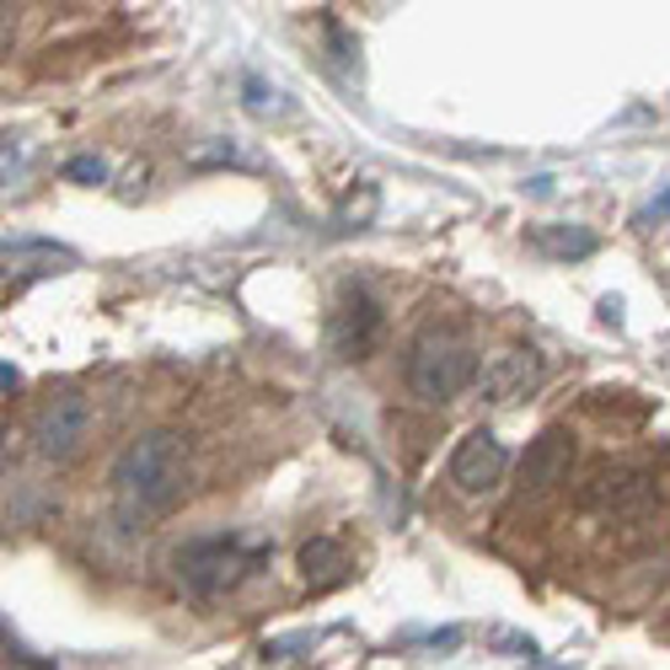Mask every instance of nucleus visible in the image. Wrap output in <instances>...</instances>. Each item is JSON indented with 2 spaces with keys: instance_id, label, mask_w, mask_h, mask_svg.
<instances>
[{
  "instance_id": "4",
  "label": "nucleus",
  "mask_w": 670,
  "mask_h": 670,
  "mask_svg": "<svg viewBox=\"0 0 670 670\" xmlns=\"http://www.w3.org/2000/svg\"><path fill=\"white\" fill-rule=\"evenodd\" d=\"M92 434V402L81 392H54L32 413V451L43 461H70Z\"/></svg>"
},
{
  "instance_id": "11",
  "label": "nucleus",
  "mask_w": 670,
  "mask_h": 670,
  "mask_svg": "<svg viewBox=\"0 0 670 670\" xmlns=\"http://www.w3.org/2000/svg\"><path fill=\"white\" fill-rule=\"evenodd\" d=\"M531 242L542 247L548 258H590V252H596V237H590L584 226H542Z\"/></svg>"
},
{
  "instance_id": "15",
  "label": "nucleus",
  "mask_w": 670,
  "mask_h": 670,
  "mask_svg": "<svg viewBox=\"0 0 670 670\" xmlns=\"http://www.w3.org/2000/svg\"><path fill=\"white\" fill-rule=\"evenodd\" d=\"M0 387H6V392H17V387H22V376H17L11 366H0Z\"/></svg>"
},
{
  "instance_id": "14",
  "label": "nucleus",
  "mask_w": 670,
  "mask_h": 670,
  "mask_svg": "<svg viewBox=\"0 0 670 670\" xmlns=\"http://www.w3.org/2000/svg\"><path fill=\"white\" fill-rule=\"evenodd\" d=\"M247 108H252V113H274V108H284V102H274L279 92H263V81H247Z\"/></svg>"
},
{
  "instance_id": "3",
  "label": "nucleus",
  "mask_w": 670,
  "mask_h": 670,
  "mask_svg": "<svg viewBox=\"0 0 670 670\" xmlns=\"http://www.w3.org/2000/svg\"><path fill=\"white\" fill-rule=\"evenodd\" d=\"M252 563H258V552L242 548L237 537H199V542L178 548V558H172L178 584L188 596H199V601H214V596L237 590L252 574Z\"/></svg>"
},
{
  "instance_id": "6",
  "label": "nucleus",
  "mask_w": 670,
  "mask_h": 670,
  "mask_svg": "<svg viewBox=\"0 0 670 670\" xmlns=\"http://www.w3.org/2000/svg\"><path fill=\"white\" fill-rule=\"evenodd\" d=\"M504 472H510V451H504V440L493 429H472L457 446V457H451V483L461 493H493L504 483Z\"/></svg>"
},
{
  "instance_id": "13",
  "label": "nucleus",
  "mask_w": 670,
  "mask_h": 670,
  "mask_svg": "<svg viewBox=\"0 0 670 670\" xmlns=\"http://www.w3.org/2000/svg\"><path fill=\"white\" fill-rule=\"evenodd\" d=\"M488 643H493V649H504V654H537V643L526 639V633H510V628H499Z\"/></svg>"
},
{
  "instance_id": "8",
  "label": "nucleus",
  "mask_w": 670,
  "mask_h": 670,
  "mask_svg": "<svg viewBox=\"0 0 670 670\" xmlns=\"http://www.w3.org/2000/svg\"><path fill=\"white\" fill-rule=\"evenodd\" d=\"M649 472H639V467H601L590 483H584V504L590 510H611V516H628V510H639L643 499H649Z\"/></svg>"
},
{
  "instance_id": "12",
  "label": "nucleus",
  "mask_w": 670,
  "mask_h": 670,
  "mask_svg": "<svg viewBox=\"0 0 670 670\" xmlns=\"http://www.w3.org/2000/svg\"><path fill=\"white\" fill-rule=\"evenodd\" d=\"M64 178H70V183H102V178H108V161H102V156H70V161H64Z\"/></svg>"
},
{
  "instance_id": "16",
  "label": "nucleus",
  "mask_w": 670,
  "mask_h": 670,
  "mask_svg": "<svg viewBox=\"0 0 670 670\" xmlns=\"http://www.w3.org/2000/svg\"><path fill=\"white\" fill-rule=\"evenodd\" d=\"M654 214H670V193L666 199H654Z\"/></svg>"
},
{
  "instance_id": "9",
  "label": "nucleus",
  "mask_w": 670,
  "mask_h": 670,
  "mask_svg": "<svg viewBox=\"0 0 670 670\" xmlns=\"http://www.w3.org/2000/svg\"><path fill=\"white\" fill-rule=\"evenodd\" d=\"M376 328H381V311L366 290H349L333 311V349L343 360H360L370 343H376Z\"/></svg>"
},
{
  "instance_id": "1",
  "label": "nucleus",
  "mask_w": 670,
  "mask_h": 670,
  "mask_svg": "<svg viewBox=\"0 0 670 670\" xmlns=\"http://www.w3.org/2000/svg\"><path fill=\"white\" fill-rule=\"evenodd\" d=\"M108 488H113V510L123 526L161 520L188 488V440L178 429H146L119 451Z\"/></svg>"
},
{
  "instance_id": "10",
  "label": "nucleus",
  "mask_w": 670,
  "mask_h": 670,
  "mask_svg": "<svg viewBox=\"0 0 670 670\" xmlns=\"http://www.w3.org/2000/svg\"><path fill=\"white\" fill-rule=\"evenodd\" d=\"M301 579L311 590H333L349 579V552L338 548L333 537H311L301 548Z\"/></svg>"
},
{
  "instance_id": "7",
  "label": "nucleus",
  "mask_w": 670,
  "mask_h": 670,
  "mask_svg": "<svg viewBox=\"0 0 670 670\" xmlns=\"http://www.w3.org/2000/svg\"><path fill=\"white\" fill-rule=\"evenodd\" d=\"M569 467H574V434L552 424L526 446V457H520V488H526V493H548L552 483L569 478Z\"/></svg>"
},
{
  "instance_id": "5",
  "label": "nucleus",
  "mask_w": 670,
  "mask_h": 670,
  "mask_svg": "<svg viewBox=\"0 0 670 670\" xmlns=\"http://www.w3.org/2000/svg\"><path fill=\"white\" fill-rule=\"evenodd\" d=\"M537 387H542V354H537V349H520V343L488 354L483 370H478V392H483V402H493V408H510L520 397H531Z\"/></svg>"
},
{
  "instance_id": "2",
  "label": "nucleus",
  "mask_w": 670,
  "mask_h": 670,
  "mask_svg": "<svg viewBox=\"0 0 670 670\" xmlns=\"http://www.w3.org/2000/svg\"><path fill=\"white\" fill-rule=\"evenodd\" d=\"M478 370H483L478 349L457 328H424L408 349V392L429 402V408H446L467 387H478Z\"/></svg>"
}]
</instances>
